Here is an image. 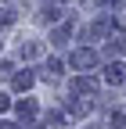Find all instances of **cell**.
Returning <instances> with one entry per match:
<instances>
[{"label": "cell", "instance_id": "1", "mask_svg": "<svg viewBox=\"0 0 126 129\" xmlns=\"http://www.w3.org/2000/svg\"><path fill=\"white\" fill-rule=\"evenodd\" d=\"M122 64H108V68H104V79H108V83H122Z\"/></svg>", "mask_w": 126, "mask_h": 129}, {"label": "cell", "instance_id": "2", "mask_svg": "<svg viewBox=\"0 0 126 129\" xmlns=\"http://www.w3.org/2000/svg\"><path fill=\"white\" fill-rule=\"evenodd\" d=\"M72 64H79V68H90V64H94V54H90V50H79V54L72 57Z\"/></svg>", "mask_w": 126, "mask_h": 129}, {"label": "cell", "instance_id": "3", "mask_svg": "<svg viewBox=\"0 0 126 129\" xmlns=\"http://www.w3.org/2000/svg\"><path fill=\"white\" fill-rule=\"evenodd\" d=\"M18 115H22V118H33V115H36V104H33V101L18 104Z\"/></svg>", "mask_w": 126, "mask_h": 129}, {"label": "cell", "instance_id": "4", "mask_svg": "<svg viewBox=\"0 0 126 129\" xmlns=\"http://www.w3.org/2000/svg\"><path fill=\"white\" fill-rule=\"evenodd\" d=\"M29 83H33V75H29V72H18V75H14V86H18V90H25Z\"/></svg>", "mask_w": 126, "mask_h": 129}, {"label": "cell", "instance_id": "5", "mask_svg": "<svg viewBox=\"0 0 126 129\" xmlns=\"http://www.w3.org/2000/svg\"><path fill=\"white\" fill-rule=\"evenodd\" d=\"M4 108H7V97H4V93H0V111H4Z\"/></svg>", "mask_w": 126, "mask_h": 129}]
</instances>
